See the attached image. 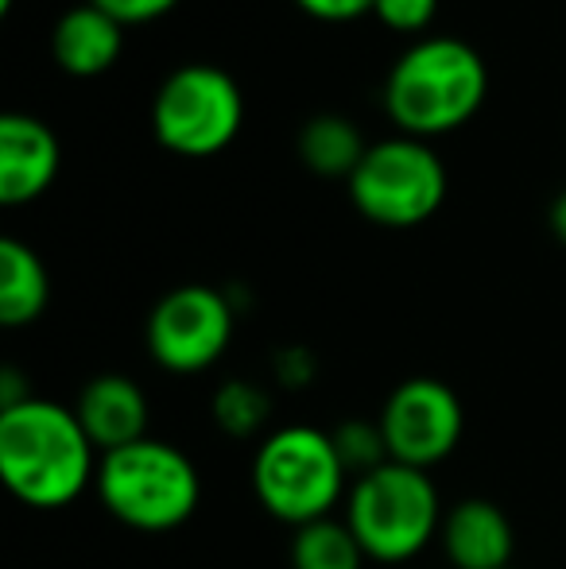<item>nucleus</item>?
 I'll return each instance as SVG.
<instances>
[{
	"instance_id": "4",
	"label": "nucleus",
	"mask_w": 566,
	"mask_h": 569,
	"mask_svg": "<svg viewBox=\"0 0 566 569\" xmlns=\"http://www.w3.org/2000/svg\"><path fill=\"white\" fill-rule=\"evenodd\" d=\"M443 500L430 472L400 461H385L349 485L346 523L357 535L365 558L385 566L411 562L443 531Z\"/></svg>"
},
{
	"instance_id": "10",
	"label": "nucleus",
	"mask_w": 566,
	"mask_h": 569,
	"mask_svg": "<svg viewBox=\"0 0 566 569\" xmlns=\"http://www.w3.org/2000/svg\"><path fill=\"white\" fill-rule=\"evenodd\" d=\"M62 167V143L47 120L31 113L0 117V202L28 206L51 190Z\"/></svg>"
},
{
	"instance_id": "7",
	"label": "nucleus",
	"mask_w": 566,
	"mask_h": 569,
	"mask_svg": "<svg viewBox=\"0 0 566 569\" xmlns=\"http://www.w3.org/2000/svg\"><path fill=\"white\" fill-rule=\"evenodd\" d=\"M245 128V93L229 70L187 62L159 82L151 98V132L159 148L182 159L221 156Z\"/></svg>"
},
{
	"instance_id": "22",
	"label": "nucleus",
	"mask_w": 566,
	"mask_h": 569,
	"mask_svg": "<svg viewBox=\"0 0 566 569\" xmlns=\"http://www.w3.org/2000/svg\"><path fill=\"white\" fill-rule=\"evenodd\" d=\"M307 16L326 23H349V20H361V16L373 12L377 0H295Z\"/></svg>"
},
{
	"instance_id": "11",
	"label": "nucleus",
	"mask_w": 566,
	"mask_h": 569,
	"mask_svg": "<svg viewBox=\"0 0 566 569\" xmlns=\"http://www.w3.org/2000/svg\"><path fill=\"white\" fill-rule=\"evenodd\" d=\"M443 555L454 569H508L516 555V531L505 508L485 496H466L443 516Z\"/></svg>"
},
{
	"instance_id": "5",
	"label": "nucleus",
	"mask_w": 566,
	"mask_h": 569,
	"mask_svg": "<svg viewBox=\"0 0 566 569\" xmlns=\"http://www.w3.org/2000/svg\"><path fill=\"white\" fill-rule=\"evenodd\" d=\"M252 492L272 519L307 527L330 519L341 496H349V472L326 430L280 427L257 446Z\"/></svg>"
},
{
	"instance_id": "8",
	"label": "nucleus",
	"mask_w": 566,
	"mask_h": 569,
	"mask_svg": "<svg viewBox=\"0 0 566 569\" xmlns=\"http://www.w3.org/2000/svg\"><path fill=\"white\" fill-rule=\"evenodd\" d=\"M237 310L226 291L187 283L167 291L143 322V345L163 372L195 376L214 368L234 341Z\"/></svg>"
},
{
	"instance_id": "14",
	"label": "nucleus",
	"mask_w": 566,
	"mask_h": 569,
	"mask_svg": "<svg viewBox=\"0 0 566 569\" xmlns=\"http://www.w3.org/2000/svg\"><path fill=\"white\" fill-rule=\"evenodd\" d=\"M51 302V276L31 244L16 237L0 240V322L20 330L43 318Z\"/></svg>"
},
{
	"instance_id": "18",
	"label": "nucleus",
	"mask_w": 566,
	"mask_h": 569,
	"mask_svg": "<svg viewBox=\"0 0 566 569\" xmlns=\"http://www.w3.org/2000/svg\"><path fill=\"white\" fill-rule=\"evenodd\" d=\"M334 438V450H338L341 465H346L349 477H365V472L380 469L388 457V446H385V435H380V422H369V419H346L330 430Z\"/></svg>"
},
{
	"instance_id": "26",
	"label": "nucleus",
	"mask_w": 566,
	"mask_h": 569,
	"mask_svg": "<svg viewBox=\"0 0 566 569\" xmlns=\"http://www.w3.org/2000/svg\"><path fill=\"white\" fill-rule=\"evenodd\" d=\"M508 569H516V566H508Z\"/></svg>"
},
{
	"instance_id": "1",
	"label": "nucleus",
	"mask_w": 566,
	"mask_h": 569,
	"mask_svg": "<svg viewBox=\"0 0 566 569\" xmlns=\"http://www.w3.org/2000/svg\"><path fill=\"white\" fill-rule=\"evenodd\" d=\"M98 446L78 422L75 407L28 399L0 411V472L20 503L36 511L70 508L98 480Z\"/></svg>"
},
{
	"instance_id": "24",
	"label": "nucleus",
	"mask_w": 566,
	"mask_h": 569,
	"mask_svg": "<svg viewBox=\"0 0 566 569\" xmlns=\"http://www.w3.org/2000/svg\"><path fill=\"white\" fill-rule=\"evenodd\" d=\"M547 229H552V237L566 244V190L552 198V206H547Z\"/></svg>"
},
{
	"instance_id": "25",
	"label": "nucleus",
	"mask_w": 566,
	"mask_h": 569,
	"mask_svg": "<svg viewBox=\"0 0 566 569\" xmlns=\"http://www.w3.org/2000/svg\"><path fill=\"white\" fill-rule=\"evenodd\" d=\"M12 4H16V0H0V16H8V12H12Z\"/></svg>"
},
{
	"instance_id": "13",
	"label": "nucleus",
	"mask_w": 566,
	"mask_h": 569,
	"mask_svg": "<svg viewBox=\"0 0 566 569\" xmlns=\"http://www.w3.org/2000/svg\"><path fill=\"white\" fill-rule=\"evenodd\" d=\"M125 51V23H117L98 4H78L62 12L51 28V59L70 78H98L117 67Z\"/></svg>"
},
{
	"instance_id": "2",
	"label": "nucleus",
	"mask_w": 566,
	"mask_h": 569,
	"mask_svg": "<svg viewBox=\"0 0 566 569\" xmlns=\"http://www.w3.org/2000/svg\"><path fill=\"white\" fill-rule=\"evenodd\" d=\"M489 98V67L481 51L458 36H424L388 67L385 113L400 136L435 140L458 132Z\"/></svg>"
},
{
	"instance_id": "21",
	"label": "nucleus",
	"mask_w": 566,
	"mask_h": 569,
	"mask_svg": "<svg viewBox=\"0 0 566 569\" xmlns=\"http://www.w3.org/2000/svg\"><path fill=\"white\" fill-rule=\"evenodd\" d=\"M90 4H98L101 12H109L125 28H137V23H151L167 16L179 0H90Z\"/></svg>"
},
{
	"instance_id": "6",
	"label": "nucleus",
	"mask_w": 566,
	"mask_h": 569,
	"mask_svg": "<svg viewBox=\"0 0 566 569\" xmlns=\"http://www.w3.org/2000/svg\"><path fill=\"white\" fill-rule=\"evenodd\" d=\"M349 202L380 229H416L446 202V163L427 140L388 136L369 143L357 171L349 174Z\"/></svg>"
},
{
	"instance_id": "17",
	"label": "nucleus",
	"mask_w": 566,
	"mask_h": 569,
	"mask_svg": "<svg viewBox=\"0 0 566 569\" xmlns=\"http://www.w3.org/2000/svg\"><path fill=\"white\" fill-rule=\"evenodd\" d=\"M268 415H272V399H268L265 388L249 380H226L218 391L210 396V419L214 427L226 438H257L265 430Z\"/></svg>"
},
{
	"instance_id": "16",
	"label": "nucleus",
	"mask_w": 566,
	"mask_h": 569,
	"mask_svg": "<svg viewBox=\"0 0 566 569\" xmlns=\"http://www.w3.org/2000/svg\"><path fill=\"white\" fill-rule=\"evenodd\" d=\"M365 558L357 535L346 519H318V523L295 527L291 539V569H361Z\"/></svg>"
},
{
	"instance_id": "19",
	"label": "nucleus",
	"mask_w": 566,
	"mask_h": 569,
	"mask_svg": "<svg viewBox=\"0 0 566 569\" xmlns=\"http://www.w3.org/2000/svg\"><path fill=\"white\" fill-rule=\"evenodd\" d=\"M373 16L396 36H424L438 16V0H377Z\"/></svg>"
},
{
	"instance_id": "3",
	"label": "nucleus",
	"mask_w": 566,
	"mask_h": 569,
	"mask_svg": "<svg viewBox=\"0 0 566 569\" xmlns=\"http://www.w3.org/2000/svg\"><path fill=\"white\" fill-rule=\"evenodd\" d=\"M93 488L117 523L143 535L175 531L202 503L198 465L163 438H140L125 450L101 453Z\"/></svg>"
},
{
	"instance_id": "12",
	"label": "nucleus",
	"mask_w": 566,
	"mask_h": 569,
	"mask_svg": "<svg viewBox=\"0 0 566 569\" xmlns=\"http://www.w3.org/2000/svg\"><path fill=\"white\" fill-rule=\"evenodd\" d=\"M75 415L90 442L101 453L125 450V446L148 438V396L132 376L101 372L78 391Z\"/></svg>"
},
{
	"instance_id": "9",
	"label": "nucleus",
	"mask_w": 566,
	"mask_h": 569,
	"mask_svg": "<svg viewBox=\"0 0 566 569\" xmlns=\"http://www.w3.org/2000/svg\"><path fill=\"white\" fill-rule=\"evenodd\" d=\"M377 422L393 461L430 472L458 450L466 411L450 383L435 376H411L388 391Z\"/></svg>"
},
{
	"instance_id": "23",
	"label": "nucleus",
	"mask_w": 566,
	"mask_h": 569,
	"mask_svg": "<svg viewBox=\"0 0 566 569\" xmlns=\"http://www.w3.org/2000/svg\"><path fill=\"white\" fill-rule=\"evenodd\" d=\"M28 399H36V391H31L28 376H23L20 368H12V365L0 368V411L28 403Z\"/></svg>"
},
{
	"instance_id": "20",
	"label": "nucleus",
	"mask_w": 566,
	"mask_h": 569,
	"mask_svg": "<svg viewBox=\"0 0 566 569\" xmlns=\"http://www.w3.org/2000/svg\"><path fill=\"white\" fill-rule=\"evenodd\" d=\"M272 368H276V380H280L284 388H307V383H315V376H318L315 352L302 349V345H287V349L276 352Z\"/></svg>"
},
{
	"instance_id": "15",
	"label": "nucleus",
	"mask_w": 566,
	"mask_h": 569,
	"mask_svg": "<svg viewBox=\"0 0 566 569\" xmlns=\"http://www.w3.org/2000/svg\"><path fill=\"white\" fill-rule=\"evenodd\" d=\"M369 143H365L361 128L341 113H318L302 120L299 136H295V156L307 171L322 174V179H346L357 171L365 159Z\"/></svg>"
}]
</instances>
